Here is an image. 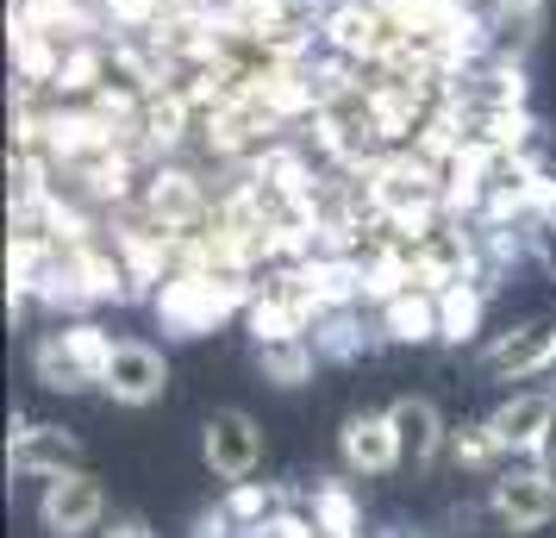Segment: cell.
<instances>
[{
    "instance_id": "cell-2",
    "label": "cell",
    "mask_w": 556,
    "mask_h": 538,
    "mask_svg": "<svg viewBox=\"0 0 556 538\" xmlns=\"http://www.w3.org/2000/svg\"><path fill=\"white\" fill-rule=\"evenodd\" d=\"M363 195H369V207H376L381 220H394L401 232H419V226H431V220L451 213L444 182H438V170H431L419 151L376 157V163L363 170Z\"/></svg>"
},
{
    "instance_id": "cell-3",
    "label": "cell",
    "mask_w": 556,
    "mask_h": 538,
    "mask_svg": "<svg viewBox=\"0 0 556 538\" xmlns=\"http://www.w3.org/2000/svg\"><path fill=\"white\" fill-rule=\"evenodd\" d=\"M113 345L119 338H106L94 320H63L51 333H38V345H31V376L51 388V395H88V388H101Z\"/></svg>"
},
{
    "instance_id": "cell-9",
    "label": "cell",
    "mask_w": 556,
    "mask_h": 538,
    "mask_svg": "<svg viewBox=\"0 0 556 538\" xmlns=\"http://www.w3.org/2000/svg\"><path fill=\"white\" fill-rule=\"evenodd\" d=\"M81 445L76 433H63L51 420H26V413H13V433H7V470L13 476H38V483H51L63 470H76Z\"/></svg>"
},
{
    "instance_id": "cell-23",
    "label": "cell",
    "mask_w": 556,
    "mask_h": 538,
    "mask_svg": "<svg viewBox=\"0 0 556 538\" xmlns=\"http://www.w3.org/2000/svg\"><path fill=\"white\" fill-rule=\"evenodd\" d=\"M531 458H538V463H544V470H551V476H556V420H551V433H544V445H538Z\"/></svg>"
},
{
    "instance_id": "cell-21",
    "label": "cell",
    "mask_w": 556,
    "mask_h": 538,
    "mask_svg": "<svg viewBox=\"0 0 556 538\" xmlns=\"http://www.w3.org/2000/svg\"><path fill=\"white\" fill-rule=\"evenodd\" d=\"M444 451L456 458V470H494V463L506 458V445H501V433H494V420H476V426H456Z\"/></svg>"
},
{
    "instance_id": "cell-4",
    "label": "cell",
    "mask_w": 556,
    "mask_h": 538,
    "mask_svg": "<svg viewBox=\"0 0 556 538\" xmlns=\"http://www.w3.org/2000/svg\"><path fill=\"white\" fill-rule=\"evenodd\" d=\"M319 45L331 57H344V63H388V57L406 51V20L394 0H338L326 13V32H319Z\"/></svg>"
},
{
    "instance_id": "cell-20",
    "label": "cell",
    "mask_w": 556,
    "mask_h": 538,
    "mask_svg": "<svg viewBox=\"0 0 556 538\" xmlns=\"http://www.w3.org/2000/svg\"><path fill=\"white\" fill-rule=\"evenodd\" d=\"M306 520L319 526V533H356L363 526V513H356L351 488L344 483H313V495H306Z\"/></svg>"
},
{
    "instance_id": "cell-14",
    "label": "cell",
    "mask_w": 556,
    "mask_h": 538,
    "mask_svg": "<svg viewBox=\"0 0 556 538\" xmlns=\"http://www.w3.org/2000/svg\"><path fill=\"white\" fill-rule=\"evenodd\" d=\"M306 338H313V351H319L326 363H351L381 338V320H369L363 301H344V308H319L313 313V333Z\"/></svg>"
},
{
    "instance_id": "cell-22",
    "label": "cell",
    "mask_w": 556,
    "mask_h": 538,
    "mask_svg": "<svg viewBox=\"0 0 556 538\" xmlns=\"http://www.w3.org/2000/svg\"><path fill=\"white\" fill-rule=\"evenodd\" d=\"M531 257L551 270V283H556V220H544V226L531 232Z\"/></svg>"
},
{
    "instance_id": "cell-16",
    "label": "cell",
    "mask_w": 556,
    "mask_h": 538,
    "mask_svg": "<svg viewBox=\"0 0 556 538\" xmlns=\"http://www.w3.org/2000/svg\"><path fill=\"white\" fill-rule=\"evenodd\" d=\"M388 420H394V438H401V458L413 463V470H426V463H438V451L451 445V433H444V413L431 408L426 395H401V401H388Z\"/></svg>"
},
{
    "instance_id": "cell-5",
    "label": "cell",
    "mask_w": 556,
    "mask_h": 538,
    "mask_svg": "<svg viewBox=\"0 0 556 538\" xmlns=\"http://www.w3.org/2000/svg\"><path fill=\"white\" fill-rule=\"evenodd\" d=\"M213 201H219V195H206V182L194 176V170H181V163H151L131 207L151 213L156 226H169V232H194V226L213 220Z\"/></svg>"
},
{
    "instance_id": "cell-19",
    "label": "cell",
    "mask_w": 556,
    "mask_h": 538,
    "mask_svg": "<svg viewBox=\"0 0 556 538\" xmlns=\"http://www.w3.org/2000/svg\"><path fill=\"white\" fill-rule=\"evenodd\" d=\"M481 313H488V288L481 283H444L438 288V320H444V345H469L481 333Z\"/></svg>"
},
{
    "instance_id": "cell-11",
    "label": "cell",
    "mask_w": 556,
    "mask_h": 538,
    "mask_svg": "<svg viewBox=\"0 0 556 538\" xmlns=\"http://www.w3.org/2000/svg\"><path fill=\"white\" fill-rule=\"evenodd\" d=\"M488 376H501V383H526V376H544L556 370V326L551 320H531V326H513L488 345V358H481Z\"/></svg>"
},
{
    "instance_id": "cell-7",
    "label": "cell",
    "mask_w": 556,
    "mask_h": 538,
    "mask_svg": "<svg viewBox=\"0 0 556 538\" xmlns=\"http://www.w3.org/2000/svg\"><path fill=\"white\" fill-rule=\"evenodd\" d=\"M201 451H206V470H213L226 488L251 483L256 470H263V426H256L244 408H219V413H206Z\"/></svg>"
},
{
    "instance_id": "cell-15",
    "label": "cell",
    "mask_w": 556,
    "mask_h": 538,
    "mask_svg": "<svg viewBox=\"0 0 556 538\" xmlns=\"http://www.w3.org/2000/svg\"><path fill=\"white\" fill-rule=\"evenodd\" d=\"M488 420H494V433H501V445L513 458H531V451L544 445V433H551V420H556V395L551 388H526V395L501 401Z\"/></svg>"
},
{
    "instance_id": "cell-10",
    "label": "cell",
    "mask_w": 556,
    "mask_h": 538,
    "mask_svg": "<svg viewBox=\"0 0 556 538\" xmlns=\"http://www.w3.org/2000/svg\"><path fill=\"white\" fill-rule=\"evenodd\" d=\"M163 388H169L163 351L144 345V338H119L113 358H106V376H101L106 401H119V408H151V401H163Z\"/></svg>"
},
{
    "instance_id": "cell-17",
    "label": "cell",
    "mask_w": 556,
    "mask_h": 538,
    "mask_svg": "<svg viewBox=\"0 0 556 538\" xmlns=\"http://www.w3.org/2000/svg\"><path fill=\"white\" fill-rule=\"evenodd\" d=\"M313 363H319V351H313V338H306V333L256 338V370H263V383L301 388V383H313Z\"/></svg>"
},
{
    "instance_id": "cell-12",
    "label": "cell",
    "mask_w": 556,
    "mask_h": 538,
    "mask_svg": "<svg viewBox=\"0 0 556 538\" xmlns=\"http://www.w3.org/2000/svg\"><path fill=\"white\" fill-rule=\"evenodd\" d=\"M338 451H344V470H351V476H388V470H401L406 463L388 408L381 413H351L344 433H338Z\"/></svg>"
},
{
    "instance_id": "cell-1",
    "label": "cell",
    "mask_w": 556,
    "mask_h": 538,
    "mask_svg": "<svg viewBox=\"0 0 556 538\" xmlns=\"http://www.w3.org/2000/svg\"><path fill=\"white\" fill-rule=\"evenodd\" d=\"M256 283H238V276H213V270H169L163 288L151 295L156 320H163V333L176 338H201L213 326H226L238 313L251 308Z\"/></svg>"
},
{
    "instance_id": "cell-8",
    "label": "cell",
    "mask_w": 556,
    "mask_h": 538,
    "mask_svg": "<svg viewBox=\"0 0 556 538\" xmlns=\"http://www.w3.org/2000/svg\"><path fill=\"white\" fill-rule=\"evenodd\" d=\"M101 513H106V495L101 483L88 476V470H63V476H51L45 483V495H38V526L51 538H81V533H94L101 526Z\"/></svg>"
},
{
    "instance_id": "cell-18",
    "label": "cell",
    "mask_w": 556,
    "mask_h": 538,
    "mask_svg": "<svg viewBox=\"0 0 556 538\" xmlns=\"http://www.w3.org/2000/svg\"><path fill=\"white\" fill-rule=\"evenodd\" d=\"M281 513H288V495H281V488L231 483V495H226V508H219V520H226V533H269Z\"/></svg>"
},
{
    "instance_id": "cell-13",
    "label": "cell",
    "mask_w": 556,
    "mask_h": 538,
    "mask_svg": "<svg viewBox=\"0 0 556 538\" xmlns=\"http://www.w3.org/2000/svg\"><path fill=\"white\" fill-rule=\"evenodd\" d=\"M381 338L388 345H444V320H438V288H394L376 301Z\"/></svg>"
},
{
    "instance_id": "cell-6",
    "label": "cell",
    "mask_w": 556,
    "mask_h": 538,
    "mask_svg": "<svg viewBox=\"0 0 556 538\" xmlns=\"http://www.w3.org/2000/svg\"><path fill=\"white\" fill-rule=\"evenodd\" d=\"M488 513L501 520L506 533H538V526H551L556 513V476L544 470V463L531 458L526 470H501L494 476V488H488Z\"/></svg>"
}]
</instances>
